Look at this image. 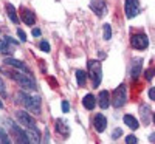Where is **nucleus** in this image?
<instances>
[{"label":"nucleus","instance_id":"obj_1","mask_svg":"<svg viewBox=\"0 0 155 144\" xmlns=\"http://www.w3.org/2000/svg\"><path fill=\"white\" fill-rule=\"evenodd\" d=\"M16 118H17L19 124H22L25 129L28 130V139H30V142H41L42 141L41 130L37 129L36 121L33 119V116L28 112L19 110V112H16Z\"/></svg>","mask_w":155,"mask_h":144},{"label":"nucleus","instance_id":"obj_2","mask_svg":"<svg viewBox=\"0 0 155 144\" xmlns=\"http://www.w3.org/2000/svg\"><path fill=\"white\" fill-rule=\"evenodd\" d=\"M0 71H2L3 74H6L8 77H11L12 81H16L19 82L22 87H25L27 90H36V82L33 79V76L31 74H27V73H23V71H17V70H12L9 67H3V68H0Z\"/></svg>","mask_w":155,"mask_h":144},{"label":"nucleus","instance_id":"obj_3","mask_svg":"<svg viewBox=\"0 0 155 144\" xmlns=\"http://www.w3.org/2000/svg\"><path fill=\"white\" fill-rule=\"evenodd\" d=\"M17 99L27 107L33 115H41V98L39 96H31L25 91H20L17 95Z\"/></svg>","mask_w":155,"mask_h":144},{"label":"nucleus","instance_id":"obj_4","mask_svg":"<svg viewBox=\"0 0 155 144\" xmlns=\"http://www.w3.org/2000/svg\"><path fill=\"white\" fill-rule=\"evenodd\" d=\"M88 77L92 79V85L96 88L102 81V65L99 61H88Z\"/></svg>","mask_w":155,"mask_h":144},{"label":"nucleus","instance_id":"obj_5","mask_svg":"<svg viewBox=\"0 0 155 144\" xmlns=\"http://www.w3.org/2000/svg\"><path fill=\"white\" fill-rule=\"evenodd\" d=\"M110 102L116 109H121V107L126 106V102H127V85L126 84H120L118 87L115 88Z\"/></svg>","mask_w":155,"mask_h":144},{"label":"nucleus","instance_id":"obj_6","mask_svg":"<svg viewBox=\"0 0 155 144\" xmlns=\"http://www.w3.org/2000/svg\"><path fill=\"white\" fill-rule=\"evenodd\" d=\"M130 47L134 50H146L149 47V37L144 33H135L130 37Z\"/></svg>","mask_w":155,"mask_h":144},{"label":"nucleus","instance_id":"obj_7","mask_svg":"<svg viewBox=\"0 0 155 144\" xmlns=\"http://www.w3.org/2000/svg\"><path fill=\"white\" fill-rule=\"evenodd\" d=\"M6 124L9 126V130H11V133L14 135L16 141L17 142H22V144H28L30 139H28V135L23 132V130L14 123V121H11V119H6Z\"/></svg>","mask_w":155,"mask_h":144},{"label":"nucleus","instance_id":"obj_8","mask_svg":"<svg viewBox=\"0 0 155 144\" xmlns=\"http://www.w3.org/2000/svg\"><path fill=\"white\" fill-rule=\"evenodd\" d=\"M141 6L138 0H126L124 2V12H126V17L127 19H134L140 14Z\"/></svg>","mask_w":155,"mask_h":144},{"label":"nucleus","instance_id":"obj_9","mask_svg":"<svg viewBox=\"0 0 155 144\" xmlns=\"http://www.w3.org/2000/svg\"><path fill=\"white\" fill-rule=\"evenodd\" d=\"M143 64H144L143 57L132 59V62H130V77H132V81H137L140 77L141 71H143Z\"/></svg>","mask_w":155,"mask_h":144},{"label":"nucleus","instance_id":"obj_10","mask_svg":"<svg viewBox=\"0 0 155 144\" xmlns=\"http://www.w3.org/2000/svg\"><path fill=\"white\" fill-rule=\"evenodd\" d=\"M90 9H92L98 17H102L107 11L106 0H92V2H90Z\"/></svg>","mask_w":155,"mask_h":144},{"label":"nucleus","instance_id":"obj_11","mask_svg":"<svg viewBox=\"0 0 155 144\" xmlns=\"http://www.w3.org/2000/svg\"><path fill=\"white\" fill-rule=\"evenodd\" d=\"M93 127H95V130L98 133H102L106 130V127H107V118L102 113L95 115V118H93Z\"/></svg>","mask_w":155,"mask_h":144},{"label":"nucleus","instance_id":"obj_12","mask_svg":"<svg viewBox=\"0 0 155 144\" xmlns=\"http://www.w3.org/2000/svg\"><path fill=\"white\" fill-rule=\"evenodd\" d=\"M5 65H9V67H12V68H16V70H20V71H23V73H27V74H31V70L25 65L22 61H17V59H12V57H8V59H5Z\"/></svg>","mask_w":155,"mask_h":144},{"label":"nucleus","instance_id":"obj_13","mask_svg":"<svg viewBox=\"0 0 155 144\" xmlns=\"http://www.w3.org/2000/svg\"><path fill=\"white\" fill-rule=\"evenodd\" d=\"M140 115H141V121H143V124L147 126L150 123V115H152L150 107L147 106V104H141L140 106Z\"/></svg>","mask_w":155,"mask_h":144},{"label":"nucleus","instance_id":"obj_14","mask_svg":"<svg viewBox=\"0 0 155 144\" xmlns=\"http://www.w3.org/2000/svg\"><path fill=\"white\" fill-rule=\"evenodd\" d=\"M22 20L25 25H28V27H31V25L36 23V16H34V12L27 9V8H22Z\"/></svg>","mask_w":155,"mask_h":144},{"label":"nucleus","instance_id":"obj_15","mask_svg":"<svg viewBox=\"0 0 155 144\" xmlns=\"http://www.w3.org/2000/svg\"><path fill=\"white\" fill-rule=\"evenodd\" d=\"M56 132L58 133H61L64 138H67L68 135H70V129H68V124L65 123V121H64V119H61V118H59V119H56Z\"/></svg>","mask_w":155,"mask_h":144},{"label":"nucleus","instance_id":"obj_16","mask_svg":"<svg viewBox=\"0 0 155 144\" xmlns=\"http://www.w3.org/2000/svg\"><path fill=\"white\" fill-rule=\"evenodd\" d=\"M96 101H98V104H99L101 109H107V107L110 106V93H109L107 90H102Z\"/></svg>","mask_w":155,"mask_h":144},{"label":"nucleus","instance_id":"obj_17","mask_svg":"<svg viewBox=\"0 0 155 144\" xmlns=\"http://www.w3.org/2000/svg\"><path fill=\"white\" fill-rule=\"evenodd\" d=\"M82 106L87 109V110H93L96 107V98L93 96V93H87L84 98H82Z\"/></svg>","mask_w":155,"mask_h":144},{"label":"nucleus","instance_id":"obj_18","mask_svg":"<svg viewBox=\"0 0 155 144\" xmlns=\"http://www.w3.org/2000/svg\"><path fill=\"white\" fill-rule=\"evenodd\" d=\"M123 121H124V124H126L127 127H130L132 130H137V129L140 127V123L137 121V118L132 116V115H124Z\"/></svg>","mask_w":155,"mask_h":144},{"label":"nucleus","instance_id":"obj_19","mask_svg":"<svg viewBox=\"0 0 155 144\" xmlns=\"http://www.w3.org/2000/svg\"><path fill=\"white\" fill-rule=\"evenodd\" d=\"M6 14H8V17L11 19V22L12 23H19V17H17V11H16V8L12 6L11 3H6Z\"/></svg>","mask_w":155,"mask_h":144},{"label":"nucleus","instance_id":"obj_20","mask_svg":"<svg viewBox=\"0 0 155 144\" xmlns=\"http://www.w3.org/2000/svg\"><path fill=\"white\" fill-rule=\"evenodd\" d=\"M76 81L81 87L85 85V81H87V73L84 70H76Z\"/></svg>","mask_w":155,"mask_h":144},{"label":"nucleus","instance_id":"obj_21","mask_svg":"<svg viewBox=\"0 0 155 144\" xmlns=\"http://www.w3.org/2000/svg\"><path fill=\"white\" fill-rule=\"evenodd\" d=\"M0 53H2V54H11L12 53V47L5 41V39H3V41H0Z\"/></svg>","mask_w":155,"mask_h":144},{"label":"nucleus","instance_id":"obj_22","mask_svg":"<svg viewBox=\"0 0 155 144\" xmlns=\"http://www.w3.org/2000/svg\"><path fill=\"white\" fill-rule=\"evenodd\" d=\"M102 28H104V41H110L112 39V27L109 23H106Z\"/></svg>","mask_w":155,"mask_h":144},{"label":"nucleus","instance_id":"obj_23","mask_svg":"<svg viewBox=\"0 0 155 144\" xmlns=\"http://www.w3.org/2000/svg\"><path fill=\"white\" fill-rule=\"evenodd\" d=\"M0 144H9V138L3 129H0Z\"/></svg>","mask_w":155,"mask_h":144},{"label":"nucleus","instance_id":"obj_24","mask_svg":"<svg viewBox=\"0 0 155 144\" xmlns=\"http://www.w3.org/2000/svg\"><path fill=\"white\" fill-rule=\"evenodd\" d=\"M39 47H41V50H42V51H45V53H50V50H51V47H50V44H48L47 41H42Z\"/></svg>","mask_w":155,"mask_h":144},{"label":"nucleus","instance_id":"obj_25","mask_svg":"<svg viewBox=\"0 0 155 144\" xmlns=\"http://www.w3.org/2000/svg\"><path fill=\"white\" fill-rule=\"evenodd\" d=\"M0 95L3 98H6V87H5V82H3L2 77H0Z\"/></svg>","mask_w":155,"mask_h":144},{"label":"nucleus","instance_id":"obj_26","mask_svg":"<svg viewBox=\"0 0 155 144\" xmlns=\"http://www.w3.org/2000/svg\"><path fill=\"white\" fill-rule=\"evenodd\" d=\"M153 74H155V70H153V68H149V70H146V73H144V76H146L147 81H152V79H153Z\"/></svg>","mask_w":155,"mask_h":144},{"label":"nucleus","instance_id":"obj_27","mask_svg":"<svg viewBox=\"0 0 155 144\" xmlns=\"http://www.w3.org/2000/svg\"><path fill=\"white\" fill-rule=\"evenodd\" d=\"M17 36L20 37V42H27V34H25V31H23V30L17 28Z\"/></svg>","mask_w":155,"mask_h":144},{"label":"nucleus","instance_id":"obj_28","mask_svg":"<svg viewBox=\"0 0 155 144\" xmlns=\"http://www.w3.org/2000/svg\"><path fill=\"white\" fill-rule=\"evenodd\" d=\"M126 142H127V144H130V142H132V144H137L138 139H137L135 135H129V136H126Z\"/></svg>","mask_w":155,"mask_h":144},{"label":"nucleus","instance_id":"obj_29","mask_svg":"<svg viewBox=\"0 0 155 144\" xmlns=\"http://www.w3.org/2000/svg\"><path fill=\"white\" fill-rule=\"evenodd\" d=\"M62 112H64V113H68V112H70V104H68V101H62Z\"/></svg>","mask_w":155,"mask_h":144},{"label":"nucleus","instance_id":"obj_30","mask_svg":"<svg viewBox=\"0 0 155 144\" xmlns=\"http://www.w3.org/2000/svg\"><path fill=\"white\" fill-rule=\"evenodd\" d=\"M120 136H121V129H115L113 133H112V139H116V138H120Z\"/></svg>","mask_w":155,"mask_h":144},{"label":"nucleus","instance_id":"obj_31","mask_svg":"<svg viewBox=\"0 0 155 144\" xmlns=\"http://www.w3.org/2000/svg\"><path fill=\"white\" fill-rule=\"evenodd\" d=\"M5 41H6L9 45H17V44H19L17 41H14V39H12V37H9V36H6V37H5Z\"/></svg>","mask_w":155,"mask_h":144},{"label":"nucleus","instance_id":"obj_32","mask_svg":"<svg viewBox=\"0 0 155 144\" xmlns=\"http://www.w3.org/2000/svg\"><path fill=\"white\" fill-rule=\"evenodd\" d=\"M149 98L153 101L155 99V88H149Z\"/></svg>","mask_w":155,"mask_h":144},{"label":"nucleus","instance_id":"obj_33","mask_svg":"<svg viewBox=\"0 0 155 144\" xmlns=\"http://www.w3.org/2000/svg\"><path fill=\"white\" fill-rule=\"evenodd\" d=\"M33 36H34V37H39V36H41V30L34 28V30H33Z\"/></svg>","mask_w":155,"mask_h":144},{"label":"nucleus","instance_id":"obj_34","mask_svg":"<svg viewBox=\"0 0 155 144\" xmlns=\"http://www.w3.org/2000/svg\"><path fill=\"white\" fill-rule=\"evenodd\" d=\"M0 109H3V102H2V99H0Z\"/></svg>","mask_w":155,"mask_h":144}]
</instances>
